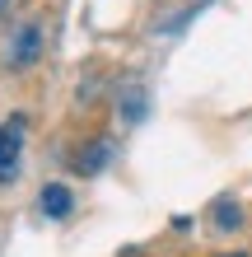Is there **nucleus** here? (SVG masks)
<instances>
[{
    "mask_svg": "<svg viewBox=\"0 0 252 257\" xmlns=\"http://www.w3.org/2000/svg\"><path fill=\"white\" fill-rule=\"evenodd\" d=\"M210 220H215L224 234H233V229H243V206H238V201H229V196H219V201L210 206Z\"/></svg>",
    "mask_w": 252,
    "mask_h": 257,
    "instance_id": "5",
    "label": "nucleus"
},
{
    "mask_svg": "<svg viewBox=\"0 0 252 257\" xmlns=\"http://www.w3.org/2000/svg\"><path fill=\"white\" fill-rule=\"evenodd\" d=\"M24 136H28V117L24 112H10L5 122H0V183H14V173H19Z\"/></svg>",
    "mask_w": 252,
    "mask_h": 257,
    "instance_id": "1",
    "label": "nucleus"
},
{
    "mask_svg": "<svg viewBox=\"0 0 252 257\" xmlns=\"http://www.w3.org/2000/svg\"><path fill=\"white\" fill-rule=\"evenodd\" d=\"M14 10V0H0V19H5V14Z\"/></svg>",
    "mask_w": 252,
    "mask_h": 257,
    "instance_id": "7",
    "label": "nucleus"
},
{
    "mask_svg": "<svg viewBox=\"0 0 252 257\" xmlns=\"http://www.w3.org/2000/svg\"><path fill=\"white\" fill-rule=\"evenodd\" d=\"M112 164V141L108 136H89L84 145H75V155H70V169H75L80 178H94V173H103Z\"/></svg>",
    "mask_w": 252,
    "mask_h": 257,
    "instance_id": "3",
    "label": "nucleus"
},
{
    "mask_svg": "<svg viewBox=\"0 0 252 257\" xmlns=\"http://www.w3.org/2000/svg\"><path fill=\"white\" fill-rule=\"evenodd\" d=\"M38 56H42V24L38 19H24L19 33H14V42H10V52H5V61L14 70H28Z\"/></svg>",
    "mask_w": 252,
    "mask_h": 257,
    "instance_id": "2",
    "label": "nucleus"
},
{
    "mask_svg": "<svg viewBox=\"0 0 252 257\" xmlns=\"http://www.w3.org/2000/svg\"><path fill=\"white\" fill-rule=\"evenodd\" d=\"M140 117H145V94L131 89V94L122 98V122H140Z\"/></svg>",
    "mask_w": 252,
    "mask_h": 257,
    "instance_id": "6",
    "label": "nucleus"
},
{
    "mask_svg": "<svg viewBox=\"0 0 252 257\" xmlns=\"http://www.w3.org/2000/svg\"><path fill=\"white\" fill-rule=\"evenodd\" d=\"M38 201H42V215H52V220H66L70 210H75V196H70L66 183H47Z\"/></svg>",
    "mask_w": 252,
    "mask_h": 257,
    "instance_id": "4",
    "label": "nucleus"
},
{
    "mask_svg": "<svg viewBox=\"0 0 252 257\" xmlns=\"http://www.w3.org/2000/svg\"><path fill=\"white\" fill-rule=\"evenodd\" d=\"M215 257H252V252H215Z\"/></svg>",
    "mask_w": 252,
    "mask_h": 257,
    "instance_id": "8",
    "label": "nucleus"
}]
</instances>
